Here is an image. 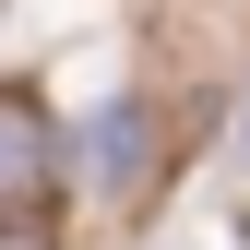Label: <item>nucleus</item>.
<instances>
[{
    "instance_id": "nucleus-1",
    "label": "nucleus",
    "mask_w": 250,
    "mask_h": 250,
    "mask_svg": "<svg viewBox=\"0 0 250 250\" xmlns=\"http://www.w3.org/2000/svg\"><path fill=\"white\" fill-rule=\"evenodd\" d=\"M155 167V107H96V131H83V191H131V179Z\"/></svg>"
},
{
    "instance_id": "nucleus-2",
    "label": "nucleus",
    "mask_w": 250,
    "mask_h": 250,
    "mask_svg": "<svg viewBox=\"0 0 250 250\" xmlns=\"http://www.w3.org/2000/svg\"><path fill=\"white\" fill-rule=\"evenodd\" d=\"M60 167V143H48V119L24 107V96H0V203H36V179Z\"/></svg>"
},
{
    "instance_id": "nucleus-3",
    "label": "nucleus",
    "mask_w": 250,
    "mask_h": 250,
    "mask_svg": "<svg viewBox=\"0 0 250 250\" xmlns=\"http://www.w3.org/2000/svg\"><path fill=\"white\" fill-rule=\"evenodd\" d=\"M0 250H60L48 227H24V214H0Z\"/></svg>"
},
{
    "instance_id": "nucleus-4",
    "label": "nucleus",
    "mask_w": 250,
    "mask_h": 250,
    "mask_svg": "<svg viewBox=\"0 0 250 250\" xmlns=\"http://www.w3.org/2000/svg\"><path fill=\"white\" fill-rule=\"evenodd\" d=\"M238 155H250V119H238Z\"/></svg>"
}]
</instances>
